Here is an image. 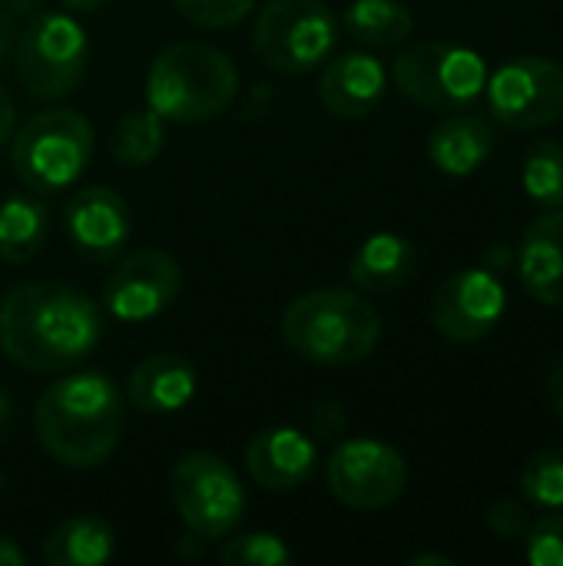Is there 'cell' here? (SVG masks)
<instances>
[{
	"instance_id": "cell-1",
	"label": "cell",
	"mask_w": 563,
	"mask_h": 566,
	"mask_svg": "<svg viewBox=\"0 0 563 566\" xmlns=\"http://www.w3.org/2000/svg\"><path fill=\"white\" fill-rule=\"evenodd\" d=\"M100 338L103 308L66 282H23L0 302V348L23 371H66L93 355Z\"/></svg>"
},
{
	"instance_id": "cell-2",
	"label": "cell",
	"mask_w": 563,
	"mask_h": 566,
	"mask_svg": "<svg viewBox=\"0 0 563 566\" xmlns=\"http://www.w3.org/2000/svg\"><path fill=\"white\" fill-rule=\"evenodd\" d=\"M126 421V398L113 378L80 371L53 381L33 408L40 448L70 471H90L113 458Z\"/></svg>"
},
{
	"instance_id": "cell-3",
	"label": "cell",
	"mask_w": 563,
	"mask_h": 566,
	"mask_svg": "<svg viewBox=\"0 0 563 566\" xmlns=\"http://www.w3.org/2000/svg\"><path fill=\"white\" fill-rule=\"evenodd\" d=\"M285 345L325 368L362 365L382 342V315L358 289H315L282 315Z\"/></svg>"
},
{
	"instance_id": "cell-4",
	"label": "cell",
	"mask_w": 563,
	"mask_h": 566,
	"mask_svg": "<svg viewBox=\"0 0 563 566\" xmlns=\"http://www.w3.org/2000/svg\"><path fill=\"white\" fill-rule=\"evenodd\" d=\"M239 93L236 63L212 43L179 40L156 53L146 73V103L163 123H206Z\"/></svg>"
},
{
	"instance_id": "cell-5",
	"label": "cell",
	"mask_w": 563,
	"mask_h": 566,
	"mask_svg": "<svg viewBox=\"0 0 563 566\" xmlns=\"http://www.w3.org/2000/svg\"><path fill=\"white\" fill-rule=\"evenodd\" d=\"M93 126L76 109H40L33 113L10 143V163L17 179L37 192L70 189L93 159Z\"/></svg>"
},
{
	"instance_id": "cell-6",
	"label": "cell",
	"mask_w": 563,
	"mask_h": 566,
	"mask_svg": "<svg viewBox=\"0 0 563 566\" xmlns=\"http://www.w3.org/2000/svg\"><path fill=\"white\" fill-rule=\"evenodd\" d=\"M13 60L17 76L33 99H63L86 76L90 40L76 13L40 10L20 27Z\"/></svg>"
},
{
	"instance_id": "cell-7",
	"label": "cell",
	"mask_w": 563,
	"mask_h": 566,
	"mask_svg": "<svg viewBox=\"0 0 563 566\" xmlns=\"http://www.w3.org/2000/svg\"><path fill=\"white\" fill-rule=\"evenodd\" d=\"M392 80L411 103L435 113H458L484 93L488 63L451 40H418L392 63Z\"/></svg>"
},
{
	"instance_id": "cell-8",
	"label": "cell",
	"mask_w": 563,
	"mask_h": 566,
	"mask_svg": "<svg viewBox=\"0 0 563 566\" xmlns=\"http://www.w3.org/2000/svg\"><path fill=\"white\" fill-rule=\"evenodd\" d=\"M169 497L179 521L206 541H226L246 517V488L229 461L212 451H192L169 474Z\"/></svg>"
},
{
	"instance_id": "cell-9",
	"label": "cell",
	"mask_w": 563,
	"mask_h": 566,
	"mask_svg": "<svg viewBox=\"0 0 563 566\" xmlns=\"http://www.w3.org/2000/svg\"><path fill=\"white\" fill-rule=\"evenodd\" d=\"M338 43V20L325 0H269L252 27L259 60L279 73L322 66Z\"/></svg>"
},
{
	"instance_id": "cell-10",
	"label": "cell",
	"mask_w": 563,
	"mask_h": 566,
	"mask_svg": "<svg viewBox=\"0 0 563 566\" xmlns=\"http://www.w3.org/2000/svg\"><path fill=\"white\" fill-rule=\"evenodd\" d=\"M498 123L534 133L563 119V66L551 56H511L484 83Z\"/></svg>"
},
{
	"instance_id": "cell-11",
	"label": "cell",
	"mask_w": 563,
	"mask_h": 566,
	"mask_svg": "<svg viewBox=\"0 0 563 566\" xmlns=\"http://www.w3.org/2000/svg\"><path fill=\"white\" fill-rule=\"evenodd\" d=\"M325 481L338 504L352 511H385L408 488V461L385 441L352 438L332 451Z\"/></svg>"
},
{
	"instance_id": "cell-12",
	"label": "cell",
	"mask_w": 563,
	"mask_h": 566,
	"mask_svg": "<svg viewBox=\"0 0 563 566\" xmlns=\"http://www.w3.org/2000/svg\"><path fill=\"white\" fill-rule=\"evenodd\" d=\"M183 289L179 262L163 249H136L116 262L103 282V308L116 322H149L163 315Z\"/></svg>"
},
{
	"instance_id": "cell-13",
	"label": "cell",
	"mask_w": 563,
	"mask_h": 566,
	"mask_svg": "<svg viewBox=\"0 0 563 566\" xmlns=\"http://www.w3.org/2000/svg\"><path fill=\"white\" fill-rule=\"evenodd\" d=\"M508 308V292L498 272L465 269L441 282L431 302V325L438 335L458 345H475L488 338Z\"/></svg>"
},
{
	"instance_id": "cell-14",
	"label": "cell",
	"mask_w": 563,
	"mask_h": 566,
	"mask_svg": "<svg viewBox=\"0 0 563 566\" xmlns=\"http://www.w3.org/2000/svg\"><path fill=\"white\" fill-rule=\"evenodd\" d=\"M63 229L73 249L93 262L119 259L133 239V212L110 186H83L63 209Z\"/></svg>"
},
{
	"instance_id": "cell-15",
	"label": "cell",
	"mask_w": 563,
	"mask_h": 566,
	"mask_svg": "<svg viewBox=\"0 0 563 566\" xmlns=\"http://www.w3.org/2000/svg\"><path fill=\"white\" fill-rule=\"evenodd\" d=\"M319 464V444L295 428H265L246 444L249 478L275 494L302 488Z\"/></svg>"
},
{
	"instance_id": "cell-16",
	"label": "cell",
	"mask_w": 563,
	"mask_h": 566,
	"mask_svg": "<svg viewBox=\"0 0 563 566\" xmlns=\"http://www.w3.org/2000/svg\"><path fill=\"white\" fill-rule=\"evenodd\" d=\"M388 73L378 56L352 50L325 63L319 80V99L322 106L338 119H365L375 113L385 99Z\"/></svg>"
},
{
	"instance_id": "cell-17",
	"label": "cell",
	"mask_w": 563,
	"mask_h": 566,
	"mask_svg": "<svg viewBox=\"0 0 563 566\" xmlns=\"http://www.w3.org/2000/svg\"><path fill=\"white\" fill-rule=\"evenodd\" d=\"M518 272L534 302L563 308V209H548L524 229L518 245Z\"/></svg>"
},
{
	"instance_id": "cell-18",
	"label": "cell",
	"mask_w": 563,
	"mask_h": 566,
	"mask_svg": "<svg viewBox=\"0 0 563 566\" xmlns=\"http://www.w3.org/2000/svg\"><path fill=\"white\" fill-rule=\"evenodd\" d=\"M196 368L176 352L143 358L126 378V401L143 415H176L196 398Z\"/></svg>"
},
{
	"instance_id": "cell-19",
	"label": "cell",
	"mask_w": 563,
	"mask_h": 566,
	"mask_svg": "<svg viewBox=\"0 0 563 566\" xmlns=\"http://www.w3.org/2000/svg\"><path fill=\"white\" fill-rule=\"evenodd\" d=\"M418 269V249L411 239L398 232H375L368 235L348 262V279L358 292L388 295L411 282Z\"/></svg>"
},
{
	"instance_id": "cell-20",
	"label": "cell",
	"mask_w": 563,
	"mask_h": 566,
	"mask_svg": "<svg viewBox=\"0 0 563 566\" xmlns=\"http://www.w3.org/2000/svg\"><path fill=\"white\" fill-rule=\"evenodd\" d=\"M494 153V129L484 116H448L428 136V159L438 172L465 179L475 176Z\"/></svg>"
},
{
	"instance_id": "cell-21",
	"label": "cell",
	"mask_w": 563,
	"mask_h": 566,
	"mask_svg": "<svg viewBox=\"0 0 563 566\" xmlns=\"http://www.w3.org/2000/svg\"><path fill=\"white\" fill-rule=\"evenodd\" d=\"M116 537L100 517H66L43 541V560L50 566H103L113 560Z\"/></svg>"
},
{
	"instance_id": "cell-22",
	"label": "cell",
	"mask_w": 563,
	"mask_h": 566,
	"mask_svg": "<svg viewBox=\"0 0 563 566\" xmlns=\"http://www.w3.org/2000/svg\"><path fill=\"white\" fill-rule=\"evenodd\" d=\"M50 235V216L40 199L10 196L0 202V259L10 265L30 262Z\"/></svg>"
},
{
	"instance_id": "cell-23",
	"label": "cell",
	"mask_w": 563,
	"mask_h": 566,
	"mask_svg": "<svg viewBox=\"0 0 563 566\" xmlns=\"http://www.w3.org/2000/svg\"><path fill=\"white\" fill-rule=\"evenodd\" d=\"M345 30L362 46H398L415 33V17L398 0H355L345 10Z\"/></svg>"
},
{
	"instance_id": "cell-24",
	"label": "cell",
	"mask_w": 563,
	"mask_h": 566,
	"mask_svg": "<svg viewBox=\"0 0 563 566\" xmlns=\"http://www.w3.org/2000/svg\"><path fill=\"white\" fill-rule=\"evenodd\" d=\"M163 143H166V126L153 109L123 113L110 129V156L129 169L149 166L163 153Z\"/></svg>"
},
{
	"instance_id": "cell-25",
	"label": "cell",
	"mask_w": 563,
	"mask_h": 566,
	"mask_svg": "<svg viewBox=\"0 0 563 566\" xmlns=\"http://www.w3.org/2000/svg\"><path fill=\"white\" fill-rule=\"evenodd\" d=\"M521 186L541 209H563V143L538 139L521 169Z\"/></svg>"
},
{
	"instance_id": "cell-26",
	"label": "cell",
	"mask_w": 563,
	"mask_h": 566,
	"mask_svg": "<svg viewBox=\"0 0 563 566\" xmlns=\"http://www.w3.org/2000/svg\"><path fill=\"white\" fill-rule=\"evenodd\" d=\"M521 494L538 511H563V448H541L521 471Z\"/></svg>"
},
{
	"instance_id": "cell-27",
	"label": "cell",
	"mask_w": 563,
	"mask_h": 566,
	"mask_svg": "<svg viewBox=\"0 0 563 566\" xmlns=\"http://www.w3.org/2000/svg\"><path fill=\"white\" fill-rule=\"evenodd\" d=\"M226 566H285L292 564V551L282 537L275 534H239L222 544L219 551Z\"/></svg>"
},
{
	"instance_id": "cell-28",
	"label": "cell",
	"mask_w": 563,
	"mask_h": 566,
	"mask_svg": "<svg viewBox=\"0 0 563 566\" xmlns=\"http://www.w3.org/2000/svg\"><path fill=\"white\" fill-rule=\"evenodd\" d=\"M173 7L202 30H229L249 17L256 0H173Z\"/></svg>"
},
{
	"instance_id": "cell-29",
	"label": "cell",
	"mask_w": 563,
	"mask_h": 566,
	"mask_svg": "<svg viewBox=\"0 0 563 566\" xmlns=\"http://www.w3.org/2000/svg\"><path fill=\"white\" fill-rule=\"evenodd\" d=\"M524 557L531 566H563V511H548L531 521L524 534Z\"/></svg>"
},
{
	"instance_id": "cell-30",
	"label": "cell",
	"mask_w": 563,
	"mask_h": 566,
	"mask_svg": "<svg viewBox=\"0 0 563 566\" xmlns=\"http://www.w3.org/2000/svg\"><path fill=\"white\" fill-rule=\"evenodd\" d=\"M488 527L504 537V541H524L528 527H531V517H528V507L521 501H498L491 511H488Z\"/></svg>"
},
{
	"instance_id": "cell-31",
	"label": "cell",
	"mask_w": 563,
	"mask_h": 566,
	"mask_svg": "<svg viewBox=\"0 0 563 566\" xmlns=\"http://www.w3.org/2000/svg\"><path fill=\"white\" fill-rule=\"evenodd\" d=\"M345 428H348V418H345V411H342L338 401H319L315 405V411H312V431H315V438L335 441V438L345 434Z\"/></svg>"
},
{
	"instance_id": "cell-32",
	"label": "cell",
	"mask_w": 563,
	"mask_h": 566,
	"mask_svg": "<svg viewBox=\"0 0 563 566\" xmlns=\"http://www.w3.org/2000/svg\"><path fill=\"white\" fill-rule=\"evenodd\" d=\"M43 10V0H0V13L17 27V23H27L33 13Z\"/></svg>"
},
{
	"instance_id": "cell-33",
	"label": "cell",
	"mask_w": 563,
	"mask_h": 566,
	"mask_svg": "<svg viewBox=\"0 0 563 566\" xmlns=\"http://www.w3.org/2000/svg\"><path fill=\"white\" fill-rule=\"evenodd\" d=\"M13 126H17V109H13L10 93H7L3 83H0V143H7V139L13 136Z\"/></svg>"
},
{
	"instance_id": "cell-34",
	"label": "cell",
	"mask_w": 563,
	"mask_h": 566,
	"mask_svg": "<svg viewBox=\"0 0 563 566\" xmlns=\"http://www.w3.org/2000/svg\"><path fill=\"white\" fill-rule=\"evenodd\" d=\"M13 421H17V405H13V395L0 385V438H7L13 431Z\"/></svg>"
},
{
	"instance_id": "cell-35",
	"label": "cell",
	"mask_w": 563,
	"mask_h": 566,
	"mask_svg": "<svg viewBox=\"0 0 563 566\" xmlns=\"http://www.w3.org/2000/svg\"><path fill=\"white\" fill-rule=\"evenodd\" d=\"M548 401H551L554 415L563 421V361L551 371V378H548Z\"/></svg>"
},
{
	"instance_id": "cell-36",
	"label": "cell",
	"mask_w": 563,
	"mask_h": 566,
	"mask_svg": "<svg viewBox=\"0 0 563 566\" xmlns=\"http://www.w3.org/2000/svg\"><path fill=\"white\" fill-rule=\"evenodd\" d=\"M23 551L17 547V541L13 537H3L0 534V566H23Z\"/></svg>"
},
{
	"instance_id": "cell-37",
	"label": "cell",
	"mask_w": 563,
	"mask_h": 566,
	"mask_svg": "<svg viewBox=\"0 0 563 566\" xmlns=\"http://www.w3.org/2000/svg\"><path fill=\"white\" fill-rule=\"evenodd\" d=\"M70 13H96V10H103L106 3H113V0H60Z\"/></svg>"
},
{
	"instance_id": "cell-38",
	"label": "cell",
	"mask_w": 563,
	"mask_h": 566,
	"mask_svg": "<svg viewBox=\"0 0 563 566\" xmlns=\"http://www.w3.org/2000/svg\"><path fill=\"white\" fill-rule=\"evenodd\" d=\"M13 36H17V27L0 13V63H3V56L10 53V46H13Z\"/></svg>"
},
{
	"instance_id": "cell-39",
	"label": "cell",
	"mask_w": 563,
	"mask_h": 566,
	"mask_svg": "<svg viewBox=\"0 0 563 566\" xmlns=\"http://www.w3.org/2000/svg\"><path fill=\"white\" fill-rule=\"evenodd\" d=\"M408 566H455L451 557H441V554H418V557H411Z\"/></svg>"
},
{
	"instance_id": "cell-40",
	"label": "cell",
	"mask_w": 563,
	"mask_h": 566,
	"mask_svg": "<svg viewBox=\"0 0 563 566\" xmlns=\"http://www.w3.org/2000/svg\"><path fill=\"white\" fill-rule=\"evenodd\" d=\"M3 491H7V478H3V471H0V497H3Z\"/></svg>"
}]
</instances>
